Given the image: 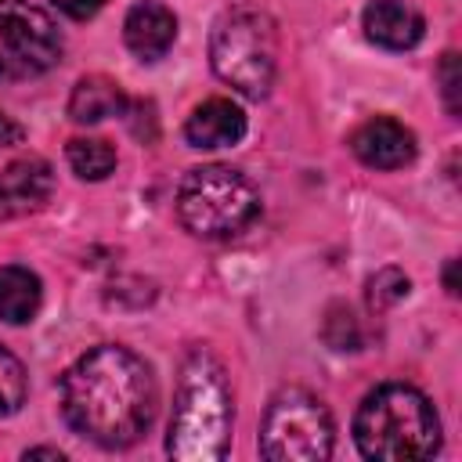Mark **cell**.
<instances>
[{"instance_id":"17","label":"cell","mask_w":462,"mask_h":462,"mask_svg":"<svg viewBox=\"0 0 462 462\" xmlns=\"http://www.w3.org/2000/svg\"><path fill=\"white\" fill-rule=\"evenodd\" d=\"M408 278L397 271V267H386V271H379L372 282H368V303L375 307V310H383V307H390V303H397V300H404L408 296Z\"/></svg>"},{"instance_id":"14","label":"cell","mask_w":462,"mask_h":462,"mask_svg":"<svg viewBox=\"0 0 462 462\" xmlns=\"http://www.w3.org/2000/svg\"><path fill=\"white\" fill-rule=\"evenodd\" d=\"M40 303H43V285L29 267H22V263L0 267V321L29 325L36 318Z\"/></svg>"},{"instance_id":"5","label":"cell","mask_w":462,"mask_h":462,"mask_svg":"<svg viewBox=\"0 0 462 462\" xmlns=\"http://www.w3.org/2000/svg\"><path fill=\"white\" fill-rule=\"evenodd\" d=\"M260 213V195L253 180L231 166L209 162L184 173L177 188V220L195 238H235Z\"/></svg>"},{"instance_id":"12","label":"cell","mask_w":462,"mask_h":462,"mask_svg":"<svg viewBox=\"0 0 462 462\" xmlns=\"http://www.w3.org/2000/svg\"><path fill=\"white\" fill-rule=\"evenodd\" d=\"M245 137V112L227 97H209L191 108L184 123V141L191 148H227Z\"/></svg>"},{"instance_id":"3","label":"cell","mask_w":462,"mask_h":462,"mask_svg":"<svg viewBox=\"0 0 462 462\" xmlns=\"http://www.w3.org/2000/svg\"><path fill=\"white\" fill-rule=\"evenodd\" d=\"M354 440L375 462H419L440 448V419L430 397L408 383H383L365 393L354 415Z\"/></svg>"},{"instance_id":"15","label":"cell","mask_w":462,"mask_h":462,"mask_svg":"<svg viewBox=\"0 0 462 462\" xmlns=\"http://www.w3.org/2000/svg\"><path fill=\"white\" fill-rule=\"evenodd\" d=\"M65 155L72 173L83 180H105L116 170V148L105 137H72Z\"/></svg>"},{"instance_id":"18","label":"cell","mask_w":462,"mask_h":462,"mask_svg":"<svg viewBox=\"0 0 462 462\" xmlns=\"http://www.w3.org/2000/svg\"><path fill=\"white\" fill-rule=\"evenodd\" d=\"M437 76H440V94H444V105H448V112L451 116H458V83H462V69H458V54L455 51H448L444 54V61H440V69H437Z\"/></svg>"},{"instance_id":"19","label":"cell","mask_w":462,"mask_h":462,"mask_svg":"<svg viewBox=\"0 0 462 462\" xmlns=\"http://www.w3.org/2000/svg\"><path fill=\"white\" fill-rule=\"evenodd\" d=\"M54 4H58V11H65L69 18H79V22L105 7V0H54Z\"/></svg>"},{"instance_id":"21","label":"cell","mask_w":462,"mask_h":462,"mask_svg":"<svg viewBox=\"0 0 462 462\" xmlns=\"http://www.w3.org/2000/svg\"><path fill=\"white\" fill-rule=\"evenodd\" d=\"M29 458H54V462H61L65 455H61L58 448H29V451H25V462H29Z\"/></svg>"},{"instance_id":"10","label":"cell","mask_w":462,"mask_h":462,"mask_svg":"<svg viewBox=\"0 0 462 462\" xmlns=\"http://www.w3.org/2000/svg\"><path fill=\"white\" fill-rule=\"evenodd\" d=\"M361 25L365 36L383 51H411L426 36V18L404 0H372Z\"/></svg>"},{"instance_id":"2","label":"cell","mask_w":462,"mask_h":462,"mask_svg":"<svg viewBox=\"0 0 462 462\" xmlns=\"http://www.w3.org/2000/svg\"><path fill=\"white\" fill-rule=\"evenodd\" d=\"M235 401L224 365L209 350H191L180 365L166 451L177 462H217L227 455Z\"/></svg>"},{"instance_id":"11","label":"cell","mask_w":462,"mask_h":462,"mask_svg":"<svg viewBox=\"0 0 462 462\" xmlns=\"http://www.w3.org/2000/svg\"><path fill=\"white\" fill-rule=\"evenodd\" d=\"M123 40L141 61H159L177 40V14L162 0H141L126 11Z\"/></svg>"},{"instance_id":"7","label":"cell","mask_w":462,"mask_h":462,"mask_svg":"<svg viewBox=\"0 0 462 462\" xmlns=\"http://www.w3.org/2000/svg\"><path fill=\"white\" fill-rule=\"evenodd\" d=\"M54 18L29 0H0V83L43 76L61 61Z\"/></svg>"},{"instance_id":"20","label":"cell","mask_w":462,"mask_h":462,"mask_svg":"<svg viewBox=\"0 0 462 462\" xmlns=\"http://www.w3.org/2000/svg\"><path fill=\"white\" fill-rule=\"evenodd\" d=\"M22 137H25V130H22L11 116H4V112H0V152H4V148L22 144Z\"/></svg>"},{"instance_id":"9","label":"cell","mask_w":462,"mask_h":462,"mask_svg":"<svg viewBox=\"0 0 462 462\" xmlns=\"http://www.w3.org/2000/svg\"><path fill=\"white\" fill-rule=\"evenodd\" d=\"M350 148L372 170H401L415 159V134L390 116H375L354 130Z\"/></svg>"},{"instance_id":"13","label":"cell","mask_w":462,"mask_h":462,"mask_svg":"<svg viewBox=\"0 0 462 462\" xmlns=\"http://www.w3.org/2000/svg\"><path fill=\"white\" fill-rule=\"evenodd\" d=\"M126 94L108 76H83L69 94V119L72 123H101L112 116H123Z\"/></svg>"},{"instance_id":"22","label":"cell","mask_w":462,"mask_h":462,"mask_svg":"<svg viewBox=\"0 0 462 462\" xmlns=\"http://www.w3.org/2000/svg\"><path fill=\"white\" fill-rule=\"evenodd\" d=\"M444 285L451 296H458V282H455V260H448V271H444Z\"/></svg>"},{"instance_id":"16","label":"cell","mask_w":462,"mask_h":462,"mask_svg":"<svg viewBox=\"0 0 462 462\" xmlns=\"http://www.w3.org/2000/svg\"><path fill=\"white\" fill-rule=\"evenodd\" d=\"M22 404H25V368L7 346H0V419L14 415Z\"/></svg>"},{"instance_id":"4","label":"cell","mask_w":462,"mask_h":462,"mask_svg":"<svg viewBox=\"0 0 462 462\" xmlns=\"http://www.w3.org/2000/svg\"><path fill=\"white\" fill-rule=\"evenodd\" d=\"M213 72L245 97H263L278 72V25L253 4L227 7L209 36Z\"/></svg>"},{"instance_id":"8","label":"cell","mask_w":462,"mask_h":462,"mask_svg":"<svg viewBox=\"0 0 462 462\" xmlns=\"http://www.w3.org/2000/svg\"><path fill=\"white\" fill-rule=\"evenodd\" d=\"M54 191V170L40 155H22L0 170V220L29 217L47 206Z\"/></svg>"},{"instance_id":"1","label":"cell","mask_w":462,"mask_h":462,"mask_svg":"<svg viewBox=\"0 0 462 462\" xmlns=\"http://www.w3.org/2000/svg\"><path fill=\"white\" fill-rule=\"evenodd\" d=\"M155 375L130 346L101 343L61 375V415L90 444L119 451L155 422Z\"/></svg>"},{"instance_id":"6","label":"cell","mask_w":462,"mask_h":462,"mask_svg":"<svg viewBox=\"0 0 462 462\" xmlns=\"http://www.w3.org/2000/svg\"><path fill=\"white\" fill-rule=\"evenodd\" d=\"M336 448L328 408L303 386H285L271 397L260 426V455L271 462H321Z\"/></svg>"}]
</instances>
